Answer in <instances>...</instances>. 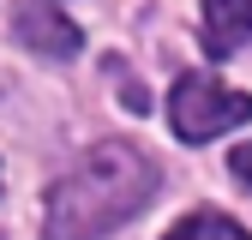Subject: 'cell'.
I'll list each match as a JSON object with an SVG mask.
<instances>
[{
    "mask_svg": "<svg viewBox=\"0 0 252 240\" xmlns=\"http://www.w3.org/2000/svg\"><path fill=\"white\" fill-rule=\"evenodd\" d=\"M252 42V0H204V48L228 60Z\"/></svg>",
    "mask_w": 252,
    "mask_h": 240,
    "instance_id": "277c9868",
    "label": "cell"
},
{
    "mask_svg": "<svg viewBox=\"0 0 252 240\" xmlns=\"http://www.w3.org/2000/svg\"><path fill=\"white\" fill-rule=\"evenodd\" d=\"M12 30L24 48H36L48 60H72L78 54V24L54 12V0H18L12 6Z\"/></svg>",
    "mask_w": 252,
    "mask_h": 240,
    "instance_id": "3957f363",
    "label": "cell"
},
{
    "mask_svg": "<svg viewBox=\"0 0 252 240\" xmlns=\"http://www.w3.org/2000/svg\"><path fill=\"white\" fill-rule=\"evenodd\" d=\"M156 198V168L132 144H102L48 192V240H102Z\"/></svg>",
    "mask_w": 252,
    "mask_h": 240,
    "instance_id": "6da1fadb",
    "label": "cell"
},
{
    "mask_svg": "<svg viewBox=\"0 0 252 240\" xmlns=\"http://www.w3.org/2000/svg\"><path fill=\"white\" fill-rule=\"evenodd\" d=\"M162 240H252L234 216H222V210H192V216H180Z\"/></svg>",
    "mask_w": 252,
    "mask_h": 240,
    "instance_id": "5b68a950",
    "label": "cell"
},
{
    "mask_svg": "<svg viewBox=\"0 0 252 240\" xmlns=\"http://www.w3.org/2000/svg\"><path fill=\"white\" fill-rule=\"evenodd\" d=\"M234 174L252 186V144H240V150H234Z\"/></svg>",
    "mask_w": 252,
    "mask_h": 240,
    "instance_id": "8992f818",
    "label": "cell"
},
{
    "mask_svg": "<svg viewBox=\"0 0 252 240\" xmlns=\"http://www.w3.org/2000/svg\"><path fill=\"white\" fill-rule=\"evenodd\" d=\"M168 120H174V132H180L186 144H210L216 132H234V126H246V120H252V96L192 72V78L174 84V96H168Z\"/></svg>",
    "mask_w": 252,
    "mask_h": 240,
    "instance_id": "7a4b0ae2",
    "label": "cell"
}]
</instances>
